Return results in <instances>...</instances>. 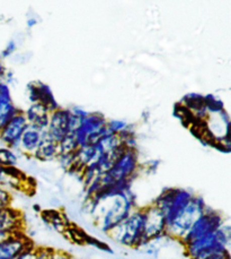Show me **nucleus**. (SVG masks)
<instances>
[{
  "label": "nucleus",
  "mask_w": 231,
  "mask_h": 259,
  "mask_svg": "<svg viewBox=\"0 0 231 259\" xmlns=\"http://www.w3.org/2000/svg\"><path fill=\"white\" fill-rule=\"evenodd\" d=\"M47 259H71V258L62 251H51Z\"/></svg>",
  "instance_id": "obj_6"
},
{
  "label": "nucleus",
  "mask_w": 231,
  "mask_h": 259,
  "mask_svg": "<svg viewBox=\"0 0 231 259\" xmlns=\"http://www.w3.org/2000/svg\"><path fill=\"white\" fill-rule=\"evenodd\" d=\"M37 251L31 244L16 259H37Z\"/></svg>",
  "instance_id": "obj_4"
},
{
  "label": "nucleus",
  "mask_w": 231,
  "mask_h": 259,
  "mask_svg": "<svg viewBox=\"0 0 231 259\" xmlns=\"http://www.w3.org/2000/svg\"><path fill=\"white\" fill-rule=\"evenodd\" d=\"M206 259H230V255L229 251L228 252H222V253H216V255L210 256L209 258Z\"/></svg>",
  "instance_id": "obj_7"
},
{
  "label": "nucleus",
  "mask_w": 231,
  "mask_h": 259,
  "mask_svg": "<svg viewBox=\"0 0 231 259\" xmlns=\"http://www.w3.org/2000/svg\"><path fill=\"white\" fill-rule=\"evenodd\" d=\"M144 227H146V210L138 209L125 219L112 231V236L127 247H142L144 241Z\"/></svg>",
  "instance_id": "obj_1"
},
{
  "label": "nucleus",
  "mask_w": 231,
  "mask_h": 259,
  "mask_svg": "<svg viewBox=\"0 0 231 259\" xmlns=\"http://www.w3.org/2000/svg\"><path fill=\"white\" fill-rule=\"evenodd\" d=\"M19 220L16 213L9 207L0 208V231L14 233L17 232Z\"/></svg>",
  "instance_id": "obj_3"
},
{
  "label": "nucleus",
  "mask_w": 231,
  "mask_h": 259,
  "mask_svg": "<svg viewBox=\"0 0 231 259\" xmlns=\"http://www.w3.org/2000/svg\"><path fill=\"white\" fill-rule=\"evenodd\" d=\"M28 246H31V243L19 236L18 231L9 234L0 242V259H16Z\"/></svg>",
  "instance_id": "obj_2"
},
{
  "label": "nucleus",
  "mask_w": 231,
  "mask_h": 259,
  "mask_svg": "<svg viewBox=\"0 0 231 259\" xmlns=\"http://www.w3.org/2000/svg\"><path fill=\"white\" fill-rule=\"evenodd\" d=\"M9 205V196L6 191L0 188V208H6Z\"/></svg>",
  "instance_id": "obj_5"
}]
</instances>
